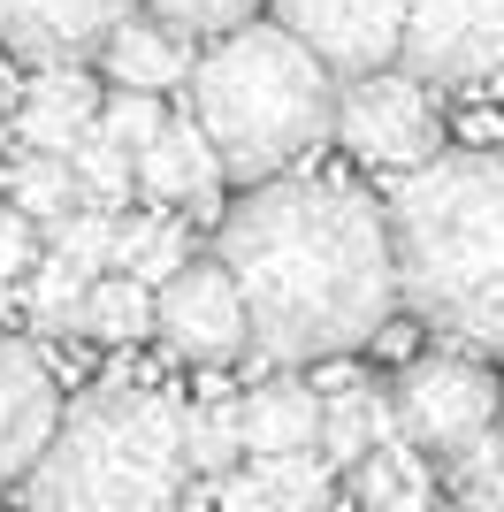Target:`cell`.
I'll return each mask as SVG.
<instances>
[{
  "mask_svg": "<svg viewBox=\"0 0 504 512\" xmlns=\"http://www.w3.org/2000/svg\"><path fill=\"white\" fill-rule=\"evenodd\" d=\"M214 260L237 276L252 321L245 352L260 367L344 360L375 344L398 314V260H390L382 199L344 176L245 184V199L214 230Z\"/></svg>",
  "mask_w": 504,
  "mask_h": 512,
  "instance_id": "cell-1",
  "label": "cell"
},
{
  "mask_svg": "<svg viewBox=\"0 0 504 512\" xmlns=\"http://www.w3.org/2000/svg\"><path fill=\"white\" fill-rule=\"evenodd\" d=\"M398 306L459 352L504 360V153H436L390 184Z\"/></svg>",
  "mask_w": 504,
  "mask_h": 512,
  "instance_id": "cell-2",
  "label": "cell"
},
{
  "mask_svg": "<svg viewBox=\"0 0 504 512\" xmlns=\"http://www.w3.org/2000/svg\"><path fill=\"white\" fill-rule=\"evenodd\" d=\"M191 123L207 130L230 184L291 176L314 146H329L336 77L283 31V23H237L191 54Z\"/></svg>",
  "mask_w": 504,
  "mask_h": 512,
  "instance_id": "cell-3",
  "label": "cell"
},
{
  "mask_svg": "<svg viewBox=\"0 0 504 512\" xmlns=\"http://www.w3.org/2000/svg\"><path fill=\"white\" fill-rule=\"evenodd\" d=\"M184 406L138 383H100L62 406L23 474V512H184Z\"/></svg>",
  "mask_w": 504,
  "mask_h": 512,
  "instance_id": "cell-4",
  "label": "cell"
},
{
  "mask_svg": "<svg viewBox=\"0 0 504 512\" xmlns=\"http://www.w3.org/2000/svg\"><path fill=\"white\" fill-rule=\"evenodd\" d=\"M329 138L352 153L359 169H420L443 153V107L428 92V77L405 62H382V69H359V77H336V123Z\"/></svg>",
  "mask_w": 504,
  "mask_h": 512,
  "instance_id": "cell-5",
  "label": "cell"
},
{
  "mask_svg": "<svg viewBox=\"0 0 504 512\" xmlns=\"http://www.w3.org/2000/svg\"><path fill=\"white\" fill-rule=\"evenodd\" d=\"M390 421H398V436L420 459H451V451H466L482 428L504 421V383L482 367V352L443 344V352H420V360L398 367Z\"/></svg>",
  "mask_w": 504,
  "mask_h": 512,
  "instance_id": "cell-6",
  "label": "cell"
},
{
  "mask_svg": "<svg viewBox=\"0 0 504 512\" xmlns=\"http://www.w3.org/2000/svg\"><path fill=\"white\" fill-rule=\"evenodd\" d=\"M398 62L428 85H504V0H405Z\"/></svg>",
  "mask_w": 504,
  "mask_h": 512,
  "instance_id": "cell-7",
  "label": "cell"
},
{
  "mask_svg": "<svg viewBox=\"0 0 504 512\" xmlns=\"http://www.w3.org/2000/svg\"><path fill=\"white\" fill-rule=\"evenodd\" d=\"M153 337H161L176 360H199V367L245 360L252 321H245V299H237V276L214 253L207 260L191 253L184 268L153 291Z\"/></svg>",
  "mask_w": 504,
  "mask_h": 512,
  "instance_id": "cell-8",
  "label": "cell"
},
{
  "mask_svg": "<svg viewBox=\"0 0 504 512\" xmlns=\"http://www.w3.org/2000/svg\"><path fill=\"white\" fill-rule=\"evenodd\" d=\"M268 8L329 77L382 69L405 46V0H268Z\"/></svg>",
  "mask_w": 504,
  "mask_h": 512,
  "instance_id": "cell-9",
  "label": "cell"
},
{
  "mask_svg": "<svg viewBox=\"0 0 504 512\" xmlns=\"http://www.w3.org/2000/svg\"><path fill=\"white\" fill-rule=\"evenodd\" d=\"M138 0H0V46L23 62H92Z\"/></svg>",
  "mask_w": 504,
  "mask_h": 512,
  "instance_id": "cell-10",
  "label": "cell"
},
{
  "mask_svg": "<svg viewBox=\"0 0 504 512\" xmlns=\"http://www.w3.org/2000/svg\"><path fill=\"white\" fill-rule=\"evenodd\" d=\"M54 421H62L54 367H46L23 337H8V329H0V490L31 474V459L46 451Z\"/></svg>",
  "mask_w": 504,
  "mask_h": 512,
  "instance_id": "cell-11",
  "label": "cell"
},
{
  "mask_svg": "<svg viewBox=\"0 0 504 512\" xmlns=\"http://www.w3.org/2000/svg\"><path fill=\"white\" fill-rule=\"evenodd\" d=\"M100 100L107 92L84 62H39V77H31V92L16 107V138L31 153H69L84 130L100 123Z\"/></svg>",
  "mask_w": 504,
  "mask_h": 512,
  "instance_id": "cell-12",
  "label": "cell"
},
{
  "mask_svg": "<svg viewBox=\"0 0 504 512\" xmlns=\"http://www.w3.org/2000/svg\"><path fill=\"white\" fill-rule=\"evenodd\" d=\"M138 192H146L153 207H191V214L214 207V192H222V161H214L207 130L191 123V115H168L161 138L138 153Z\"/></svg>",
  "mask_w": 504,
  "mask_h": 512,
  "instance_id": "cell-13",
  "label": "cell"
},
{
  "mask_svg": "<svg viewBox=\"0 0 504 512\" xmlns=\"http://www.w3.org/2000/svg\"><path fill=\"white\" fill-rule=\"evenodd\" d=\"M237 428H245L252 459H275V451H314L321 436V390L298 383V375H268L237 398Z\"/></svg>",
  "mask_w": 504,
  "mask_h": 512,
  "instance_id": "cell-14",
  "label": "cell"
},
{
  "mask_svg": "<svg viewBox=\"0 0 504 512\" xmlns=\"http://www.w3.org/2000/svg\"><path fill=\"white\" fill-rule=\"evenodd\" d=\"M100 69H107V85H123V92H168L191 77V39L153 16H123L100 46Z\"/></svg>",
  "mask_w": 504,
  "mask_h": 512,
  "instance_id": "cell-15",
  "label": "cell"
},
{
  "mask_svg": "<svg viewBox=\"0 0 504 512\" xmlns=\"http://www.w3.org/2000/svg\"><path fill=\"white\" fill-rule=\"evenodd\" d=\"M398 436V421H390V390L382 383H344V390H321V436L314 451L329 459L336 474H352L359 459L375 444H390Z\"/></svg>",
  "mask_w": 504,
  "mask_h": 512,
  "instance_id": "cell-16",
  "label": "cell"
},
{
  "mask_svg": "<svg viewBox=\"0 0 504 512\" xmlns=\"http://www.w3.org/2000/svg\"><path fill=\"white\" fill-rule=\"evenodd\" d=\"M352 490H359V505H367V512H428V505H436L428 459H420L405 436H390V444H375L367 459H359Z\"/></svg>",
  "mask_w": 504,
  "mask_h": 512,
  "instance_id": "cell-17",
  "label": "cell"
},
{
  "mask_svg": "<svg viewBox=\"0 0 504 512\" xmlns=\"http://www.w3.org/2000/svg\"><path fill=\"white\" fill-rule=\"evenodd\" d=\"M191 245H199V237H191L168 207H153V214H115V268H123V276H138V283H153V291H161V283L191 260Z\"/></svg>",
  "mask_w": 504,
  "mask_h": 512,
  "instance_id": "cell-18",
  "label": "cell"
},
{
  "mask_svg": "<svg viewBox=\"0 0 504 512\" xmlns=\"http://www.w3.org/2000/svg\"><path fill=\"white\" fill-rule=\"evenodd\" d=\"M0 192H8V207L31 214V222H62L69 207H77V176H69V153H31L23 146L8 169H0Z\"/></svg>",
  "mask_w": 504,
  "mask_h": 512,
  "instance_id": "cell-19",
  "label": "cell"
},
{
  "mask_svg": "<svg viewBox=\"0 0 504 512\" xmlns=\"http://www.w3.org/2000/svg\"><path fill=\"white\" fill-rule=\"evenodd\" d=\"M84 337H100V344H138V337H153V283L123 276V268L92 276V291H84Z\"/></svg>",
  "mask_w": 504,
  "mask_h": 512,
  "instance_id": "cell-20",
  "label": "cell"
},
{
  "mask_svg": "<svg viewBox=\"0 0 504 512\" xmlns=\"http://www.w3.org/2000/svg\"><path fill=\"white\" fill-rule=\"evenodd\" d=\"M84 291H92V276H77L69 260L39 253V268L23 276V306H31V329H46V337H84Z\"/></svg>",
  "mask_w": 504,
  "mask_h": 512,
  "instance_id": "cell-21",
  "label": "cell"
},
{
  "mask_svg": "<svg viewBox=\"0 0 504 512\" xmlns=\"http://www.w3.org/2000/svg\"><path fill=\"white\" fill-rule=\"evenodd\" d=\"M69 176H77V199H84V207H107V214L138 192V161H130V153L115 146L100 123H92L77 146H69Z\"/></svg>",
  "mask_w": 504,
  "mask_h": 512,
  "instance_id": "cell-22",
  "label": "cell"
},
{
  "mask_svg": "<svg viewBox=\"0 0 504 512\" xmlns=\"http://www.w3.org/2000/svg\"><path fill=\"white\" fill-rule=\"evenodd\" d=\"M184 459H191V474H207V482L245 459V428H237L230 398H199V406H184Z\"/></svg>",
  "mask_w": 504,
  "mask_h": 512,
  "instance_id": "cell-23",
  "label": "cell"
},
{
  "mask_svg": "<svg viewBox=\"0 0 504 512\" xmlns=\"http://www.w3.org/2000/svg\"><path fill=\"white\" fill-rule=\"evenodd\" d=\"M46 237H54L46 253L69 260L77 276H107V268H115V214H107V207H84V199H77L62 222H46Z\"/></svg>",
  "mask_w": 504,
  "mask_h": 512,
  "instance_id": "cell-24",
  "label": "cell"
},
{
  "mask_svg": "<svg viewBox=\"0 0 504 512\" xmlns=\"http://www.w3.org/2000/svg\"><path fill=\"white\" fill-rule=\"evenodd\" d=\"M451 467V497L459 505H474V512H504V421L497 428H482L466 451H451L443 459Z\"/></svg>",
  "mask_w": 504,
  "mask_h": 512,
  "instance_id": "cell-25",
  "label": "cell"
},
{
  "mask_svg": "<svg viewBox=\"0 0 504 512\" xmlns=\"http://www.w3.org/2000/svg\"><path fill=\"white\" fill-rule=\"evenodd\" d=\"M138 8L153 23H168V31H184V39H222L237 23H260L268 0H138Z\"/></svg>",
  "mask_w": 504,
  "mask_h": 512,
  "instance_id": "cell-26",
  "label": "cell"
},
{
  "mask_svg": "<svg viewBox=\"0 0 504 512\" xmlns=\"http://www.w3.org/2000/svg\"><path fill=\"white\" fill-rule=\"evenodd\" d=\"M161 123H168V107H161V92H107L100 100V130L107 138H115V146L130 153V161H138V153L153 146V138H161Z\"/></svg>",
  "mask_w": 504,
  "mask_h": 512,
  "instance_id": "cell-27",
  "label": "cell"
},
{
  "mask_svg": "<svg viewBox=\"0 0 504 512\" xmlns=\"http://www.w3.org/2000/svg\"><path fill=\"white\" fill-rule=\"evenodd\" d=\"M39 268V222L16 207H0V283H16Z\"/></svg>",
  "mask_w": 504,
  "mask_h": 512,
  "instance_id": "cell-28",
  "label": "cell"
},
{
  "mask_svg": "<svg viewBox=\"0 0 504 512\" xmlns=\"http://www.w3.org/2000/svg\"><path fill=\"white\" fill-rule=\"evenodd\" d=\"M8 314H16V283H0V329H8Z\"/></svg>",
  "mask_w": 504,
  "mask_h": 512,
  "instance_id": "cell-29",
  "label": "cell"
},
{
  "mask_svg": "<svg viewBox=\"0 0 504 512\" xmlns=\"http://www.w3.org/2000/svg\"><path fill=\"white\" fill-rule=\"evenodd\" d=\"M428 512H474V505H459V497H451V505H428Z\"/></svg>",
  "mask_w": 504,
  "mask_h": 512,
  "instance_id": "cell-30",
  "label": "cell"
},
{
  "mask_svg": "<svg viewBox=\"0 0 504 512\" xmlns=\"http://www.w3.org/2000/svg\"><path fill=\"white\" fill-rule=\"evenodd\" d=\"M191 512H214V505H191Z\"/></svg>",
  "mask_w": 504,
  "mask_h": 512,
  "instance_id": "cell-31",
  "label": "cell"
}]
</instances>
